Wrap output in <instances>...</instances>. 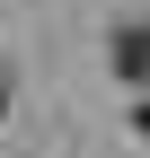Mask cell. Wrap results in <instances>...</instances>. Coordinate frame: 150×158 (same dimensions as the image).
I'll return each mask as SVG.
<instances>
[{"instance_id":"obj_3","label":"cell","mask_w":150,"mask_h":158,"mask_svg":"<svg viewBox=\"0 0 150 158\" xmlns=\"http://www.w3.org/2000/svg\"><path fill=\"white\" fill-rule=\"evenodd\" d=\"M0 114H9V79H0Z\"/></svg>"},{"instance_id":"obj_1","label":"cell","mask_w":150,"mask_h":158,"mask_svg":"<svg viewBox=\"0 0 150 158\" xmlns=\"http://www.w3.org/2000/svg\"><path fill=\"white\" fill-rule=\"evenodd\" d=\"M115 70L124 79H150V35H115Z\"/></svg>"},{"instance_id":"obj_2","label":"cell","mask_w":150,"mask_h":158,"mask_svg":"<svg viewBox=\"0 0 150 158\" xmlns=\"http://www.w3.org/2000/svg\"><path fill=\"white\" fill-rule=\"evenodd\" d=\"M141 141H150V97H141Z\"/></svg>"}]
</instances>
